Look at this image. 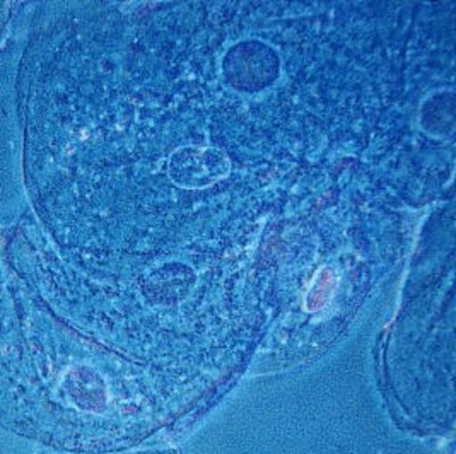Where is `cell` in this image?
<instances>
[{
  "instance_id": "cell-1",
  "label": "cell",
  "mask_w": 456,
  "mask_h": 454,
  "mask_svg": "<svg viewBox=\"0 0 456 454\" xmlns=\"http://www.w3.org/2000/svg\"><path fill=\"white\" fill-rule=\"evenodd\" d=\"M231 171L229 158L216 147L185 145L167 159V176L175 185L202 190L226 178Z\"/></svg>"
}]
</instances>
